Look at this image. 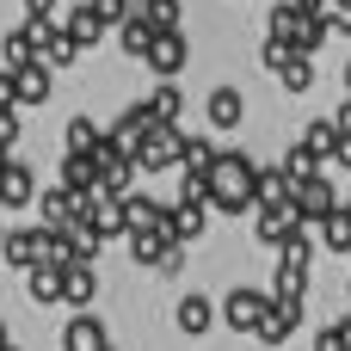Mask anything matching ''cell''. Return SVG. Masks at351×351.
Returning <instances> with one entry per match:
<instances>
[{
  "mask_svg": "<svg viewBox=\"0 0 351 351\" xmlns=\"http://www.w3.org/2000/svg\"><path fill=\"white\" fill-rule=\"evenodd\" d=\"M117 204H123V222H130V228H173V210H167L160 197L130 191V197H117Z\"/></svg>",
  "mask_w": 351,
  "mask_h": 351,
  "instance_id": "cell-15",
  "label": "cell"
},
{
  "mask_svg": "<svg viewBox=\"0 0 351 351\" xmlns=\"http://www.w3.org/2000/svg\"><path fill=\"white\" fill-rule=\"evenodd\" d=\"M136 173H142L136 160H117V167H105V179H99V191H105V197H130V185H136Z\"/></svg>",
  "mask_w": 351,
  "mask_h": 351,
  "instance_id": "cell-29",
  "label": "cell"
},
{
  "mask_svg": "<svg viewBox=\"0 0 351 351\" xmlns=\"http://www.w3.org/2000/svg\"><path fill=\"white\" fill-rule=\"evenodd\" d=\"M315 351H351V339H346V327H339V321H333V327H327V333H321V339H315Z\"/></svg>",
  "mask_w": 351,
  "mask_h": 351,
  "instance_id": "cell-35",
  "label": "cell"
},
{
  "mask_svg": "<svg viewBox=\"0 0 351 351\" xmlns=\"http://www.w3.org/2000/svg\"><path fill=\"white\" fill-rule=\"evenodd\" d=\"M204 210H210V204H173V234H179V241H197V234L210 228Z\"/></svg>",
  "mask_w": 351,
  "mask_h": 351,
  "instance_id": "cell-28",
  "label": "cell"
},
{
  "mask_svg": "<svg viewBox=\"0 0 351 351\" xmlns=\"http://www.w3.org/2000/svg\"><path fill=\"white\" fill-rule=\"evenodd\" d=\"M321 19L333 37H351V0H321Z\"/></svg>",
  "mask_w": 351,
  "mask_h": 351,
  "instance_id": "cell-32",
  "label": "cell"
},
{
  "mask_svg": "<svg viewBox=\"0 0 351 351\" xmlns=\"http://www.w3.org/2000/svg\"><path fill=\"white\" fill-rule=\"evenodd\" d=\"M0 253H6V222H0Z\"/></svg>",
  "mask_w": 351,
  "mask_h": 351,
  "instance_id": "cell-42",
  "label": "cell"
},
{
  "mask_svg": "<svg viewBox=\"0 0 351 351\" xmlns=\"http://www.w3.org/2000/svg\"><path fill=\"white\" fill-rule=\"evenodd\" d=\"M302 6H315V12H321V0H302Z\"/></svg>",
  "mask_w": 351,
  "mask_h": 351,
  "instance_id": "cell-44",
  "label": "cell"
},
{
  "mask_svg": "<svg viewBox=\"0 0 351 351\" xmlns=\"http://www.w3.org/2000/svg\"><path fill=\"white\" fill-rule=\"evenodd\" d=\"M93 6H99V19H105V25H123V19L136 12V0H93Z\"/></svg>",
  "mask_w": 351,
  "mask_h": 351,
  "instance_id": "cell-33",
  "label": "cell"
},
{
  "mask_svg": "<svg viewBox=\"0 0 351 351\" xmlns=\"http://www.w3.org/2000/svg\"><path fill=\"white\" fill-rule=\"evenodd\" d=\"M80 197H86V191H74V185H49V191L37 197V210H43V222H49V228H74Z\"/></svg>",
  "mask_w": 351,
  "mask_h": 351,
  "instance_id": "cell-13",
  "label": "cell"
},
{
  "mask_svg": "<svg viewBox=\"0 0 351 351\" xmlns=\"http://www.w3.org/2000/svg\"><path fill=\"white\" fill-rule=\"evenodd\" d=\"M278 86H284V93H308V86H315V56H302V49H296V56L278 68Z\"/></svg>",
  "mask_w": 351,
  "mask_h": 351,
  "instance_id": "cell-23",
  "label": "cell"
},
{
  "mask_svg": "<svg viewBox=\"0 0 351 351\" xmlns=\"http://www.w3.org/2000/svg\"><path fill=\"white\" fill-rule=\"evenodd\" d=\"M210 204L222 210V216H241V210H259V167L234 148V154H222L216 160V191H210Z\"/></svg>",
  "mask_w": 351,
  "mask_h": 351,
  "instance_id": "cell-1",
  "label": "cell"
},
{
  "mask_svg": "<svg viewBox=\"0 0 351 351\" xmlns=\"http://www.w3.org/2000/svg\"><path fill=\"white\" fill-rule=\"evenodd\" d=\"M25 296H31L37 308L68 302V265H31V271H25Z\"/></svg>",
  "mask_w": 351,
  "mask_h": 351,
  "instance_id": "cell-10",
  "label": "cell"
},
{
  "mask_svg": "<svg viewBox=\"0 0 351 351\" xmlns=\"http://www.w3.org/2000/svg\"><path fill=\"white\" fill-rule=\"evenodd\" d=\"M321 241H327L333 253H351V210H333V216L321 222Z\"/></svg>",
  "mask_w": 351,
  "mask_h": 351,
  "instance_id": "cell-30",
  "label": "cell"
},
{
  "mask_svg": "<svg viewBox=\"0 0 351 351\" xmlns=\"http://www.w3.org/2000/svg\"><path fill=\"white\" fill-rule=\"evenodd\" d=\"M6 351H19V346H6Z\"/></svg>",
  "mask_w": 351,
  "mask_h": 351,
  "instance_id": "cell-45",
  "label": "cell"
},
{
  "mask_svg": "<svg viewBox=\"0 0 351 351\" xmlns=\"http://www.w3.org/2000/svg\"><path fill=\"white\" fill-rule=\"evenodd\" d=\"M142 12L154 31H179V0H142Z\"/></svg>",
  "mask_w": 351,
  "mask_h": 351,
  "instance_id": "cell-31",
  "label": "cell"
},
{
  "mask_svg": "<svg viewBox=\"0 0 351 351\" xmlns=\"http://www.w3.org/2000/svg\"><path fill=\"white\" fill-rule=\"evenodd\" d=\"M204 117H210V130H241V117H247L241 86H216V93L204 99Z\"/></svg>",
  "mask_w": 351,
  "mask_h": 351,
  "instance_id": "cell-12",
  "label": "cell"
},
{
  "mask_svg": "<svg viewBox=\"0 0 351 351\" xmlns=\"http://www.w3.org/2000/svg\"><path fill=\"white\" fill-rule=\"evenodd\" d=\"M0 111H19V74L0 68Z\"/></svg>",
  "mask_w": 351,
  "mask_h": 351,
  "instance_id": "cell-34",
  "label": "cell"
},
{
  "mask_svg": "<svg viewBox=\"0 0 351 351\" xmlns=\"http://www.w3.org/2000/svg\"><path fill=\"white\" fill-rule=\"evenodd\" d=\"M216 315H222V308H216L210 296H197V290H191V296L179 302V333H191V339H197V333H210V321H216Z\"/></svg>",
  "mask_w": 351,
  "mask_h": 351,
  "instance_id": "cell-19",
  "label": "cell"
},
{
  "mask_svg": "<svg viewBox=\"0 0 351 351\" xmlns=\"http://www.w3.org/2000/svg\"><path fill=\"white\" fill-rule=\"evenodd\" d=\"M62 142H68V154H93V148L105 142V130H99L93 117H68V136H62Z\"/></svg>",
  "mask_w": 351,
  "mask_h": 351,
  "instance_id": "cell-26",
  "label": "cell"
},
{
  "mask_svg": "<svg viewBox=\"0 0 351 351\" xmlns=\"http://www.w3.org/2000/svg\"><path fill=\"white\" fill-rule=\"evenodd\" d=\"M62 351H111V346H105V321L80 308V315L62 327Z\"/></svg>",
  "mask_w": 351,
  "mask_h": 351,
  "instance_id": "cell-14",
  "label": "cell"
},
{
  "mask_svg": "<svg viewBox=\"0 0 351 351\" xmlns=\"http://www.w3.org/2000/svg\"><path fill=\"white\" fill-rule=\"evenodd\" d=\"M296 210H302V222H315V228L339 210V197H333L327 173H315V179H302V185H296Z\"/></svg>",
  "mask_w": 351,
  "mask_h": 351,
  "instance_id": "cell-9",
  "label": "cell"
},
{
  "mask_svg": "<svg viewBox=\"0 0 351 351\" xmlns=\"http://www.w3.org/2000/svg\"><path fill=\"white\" fill-rule=\"evenodd\" d=\"M74 56H80V43L68 37V25H62V19H49V31H43V62H49V68H68Z\"/></svg>",
  "mask_w": 351,
  "mask_h": 351,
  "instance_id": "cell-21",
  "label": "cell"
},
{
  "mask_svg": "<svg viewBox=\"0 0 351 351\" xmlns=\"http://www.w3.org/2000/svg\"><path fill=\"white\" fill-rule=\"evenodd\" d=\"M346 93H351V62H346Z\"/></svg>",
  "mask_w": 351,
  "mask_h": 351,
  "instance_id": "cell-43",
  "label": "cell"
},
{
  "mask_svg": "<svg viewBox=\"0 0 351 351\" xmlns=\"http://www.w3.org/2000/svg\"><path fill=\"white\" fill-rule=\"evenodd\" d=\"M321 167H327V160H321V154H315L308 142H290V154H284V173H290L296 185H302V179H315Z\"/></svg>",
  "mask_w": 351,
  "mask_h": 351,
  "instance_id": "cell-27",
  "label": "cell"
},
{
  "mask_svg": "<svg viewBox=\"0 0 351 351\" xmlns=\"http://www.w3.org/2000/svg\"><path fill=\"white\" fill-rule=\"evenodd\" d=\"M117 43H123V56H148V43H154V25H148V12L136 6L123 25H117Z\"/></svg>",
  "mask_w": 351,
  "mask_h": 351,
  "instance_id": "cell-20",
  "label": "cell"
},
{
  "mask_svg": "<svg viewBox=\"0 0 351 351\" xmlns=\"http://www.w3.org/2000/svg\"><path fill=\"white\" fill-rule=\"evenodd\" d=\"M216 160H222V154H216L210 136H185V142H179V167H185V173H216Z\"/></svg>",
  "mask_w": 351,
  "mask_h": 351,
  "instance_id": "cell-22",
  "label": "cell"
},
{
  "mask_svg": "<svg viewBox=\"0 0 351 351\" xmlns=\"http://www.w3.org/2000/svg\"><path fill=\"white\" fill-rule=\"evenodd\" d=\"M185 62H191V49H185V31H154V43H148L142 68H154L160 80H173V74H179Z\"/></svg>",
  "mask_w": 351,
  "mask_h": 351,
  "instance_id": "cell-6",
  "label": "cell"
},
{
  "mask_svg": "<svg viewBox=\"0 0 351 351\" xmlns=\"http://www.w3.org/2000/svg\"><path fill=\"white\" fill-rule=\"evenodd\" d=\"M99 179H105L99 154H62V185H74V191H99Z\"/></svg>",
  "mask_w": 351,
  "mask_h": 351,
  "instance_id": "cell-17",
  "label": "cell"
},
{
  "mask_svg": "<svg viewBox=\"0 0 351 351\" xmlns=\"http://www.w3.org/2000/svg\"><path fill=\"white\" fill-rule=\"evenodd\" d=\"M302 315H308V308H302V296H278V302H271V315H265V327H259L253 339H259V346H290V333L302 327Z\"/></svg>",
  "mask_w": 351,
  "mask_h": 351,
  "instance_id": "cell-7",
  "label": "cell"
},
{
  "mask_svg": "<svg viewBox=\"0 0 351 351\" xmlns=\"http://www.w3.org/2000/svg\"><path fill=\"white\" fill-rule=\"evenodd\" d=\"M346 210H351V204H346Z\"/></svg>",
  "mask_w": 351,
  "mask_h": 351,
  "instance_id": "cell-46",
  "label": "cell"
},
{
  "mask_svg": "<svg viewBox=\"0 0 351 351\" xmlns=\"http://www.w3.org/2000/svg\"><path fill=\"white\" fill-rule=\"evenodd\" d=\"M327 167H346V173H351V136H339V154H333Z\"/></svg>",
  "mask_w": 351,
  "mask_h": 351,
  "instance_id": "cell-39",
  "label": "cell"
},
{
  "mask_svg": "<svg viewBox=\"0 0 351 351\" xmlns=\"http://www.w3.org/2000/svg\"><path fill=\"white\" fill-rule=\"evenodd\" d=\"M6 346H12V339H6V321H0V351H6Z\"/></svg>",
  "mask_w": 351,
  "mask_h": 351,
  "instance_id": "cell-40",
  "label": "cell"
},
{
  "mask_svg": "<svg viewBox=\"0 0 351 351\" xmlns=\"http://www.w3.org/2000/svg\"><path fill=\"white\" fill-rule=\"evenodd\" d=\"M25 19H62L56 0H25Z\"/></svg>",
  "mask_w": 351,
  "mask_h": 351,
  "instance_id": "cell-38",
  "label": "cell"
},
{
  "mask_svg": "<svg viewBox=\"0 0 351 351\" xmlns=\"http://www.w3.org/2000/svg\"><path fill=\"white\" fill-rule=\"evenodd\" d=\"M154 105H160V117H167V123H173V117H179V111H185V99H179V93H173V86H160V93H154Z\"/></svg>",
  "mask_w": 351,
  "mask_h": 351,
  "instance_id": "cell-36",
  "label": "cell"
},
{
  "mask_svg": "<svg viewBox=\"0 0 351 351\" xmlns=\"http://www.w3.org/2000/svg\"><path fill=\"white\" fill-rule=\"evenodd\" d=\"M339 327H346V339H351V315H339Z\"/></svg>",
  "mask_w": 351,
  "mask_h": 351,
  "instance_id": "cell-41",
  "label": "cell"
},
{
  "mask_svg": "<svg viewBox=\"0 0 351 351\" xmlns=\"http://www.w3.org/2000/svg\"><path fill=\"white\" fill-rule=\"evenodd\" d=\"M179 142H185L179 123H154L148 142H142V154H136V167H142V173H173V167H179Z\"/></svg>",
  "mask_w": 351,
  "mask_h": 351,
  "instance_id": "cell-4",
  "label": "cell"
},
{
  "mask_svg": "<svg viewBox=\"0 0 351 351\" xmlns=\"http://www.w3.org/2000/svg\"><path fill=\"white\" fill-rule=\"evenodd\" d=\"M62 25H68V37H74L80 49H99V43H105V31H111V25L99 19V6H93V0H80L74 12H62Z\"/></svg>",
  "mask_w": 351,
  "mask_h": 351,
  "instance_id": "cell-11",
  "label": "cell"
},
{
  "mask_svg": "<svg viewBox=\"0 0 351 351\" xmlns=\"http://www.w3.org/2000/svg\"><path fill=\"white\" fill-rule=\"evenodd\" d=\"M308 259H315V222H302V228L278 247V278H271V296H302V290H308Z\"/></svg>",
  "mask_w": 351,
  "mask_h": 351,
  "instance_id": "cell-2",
  "label": "cell"
},
{
  "mask_svg": "<svg viewBox=\"0 0 351 351\" xmlns=\"http://www.w3.org/2000/svg\"><path fill=\"white\" fill-rule=\"evenodd\" d=\"M6 265H19V271H31L37 259H43V234L37 228H19V234H6V253H0Z\"/></svg>",
  "mask_w": 351,
  "mask_h": 351,
  "instance_id": "cell-18",
  "label": "cell"
},
{
  "mask_svg": "<svg viewBox=\"0 0 351 351\" xmlns=\"http://www.w3.org/2000/svg\"><path fill=\"white\" fill-rule=\"evenodd\" d=\"M123 241H130V259H136V265H154V271H160V265H167V253L179 247V234H173V228H130Z\"/></svg>",
  "mask_w": 351,
  "mask_h": 351,
  "instance_id": "cell-8",
  "label": "cell"
},
{
  "mask_svg": "<svg viewBox=\"0 0 351 351\" xmlns=\"http://www.w3.org/2000/svg\"><path fill=\"white\" fill-rule=\"evenodd\" d=\"M339 136H346V130H339V117H315L302 142H308V148H315L321 160H333V154H339Z\"/></svg>",
  "mask_w": 351,
  "mask_h": 351,
  "instance_id": "cell-24",
  "label": "cell"
},
{
  "mask_svg": "<svg viewBox=\"0 0 351 351\" xmlns=\"http://www.w3.org/2000/svg\"><path fill=\"white\" fill-rule=\"evenodd\" d=\"M99 296V271L93 265H68V308H93Z\"/></svg>",
  "mask_w": 351,
  "mask_h": 351,
  "instance_id": "cell-25",
  "label": "cell"
},
{
  "mask_svg": "<svg viewBox=\"0 0 351 351\" xmlns=\"http://www.w3.org/2000/svg\"><path fill=\"white\" fill-rule=\"evenodd\" d=\"M271 302H278V296H265V290H247V284H241V290H228V296H222V321H228L234 333H259V327H265V315H271Z\"/></svg>",
  "mask_w": 351,
  "mask_h": 351,
  "instance_id": "cell-3",
  "label": "cell"
},
{
  "mask_svg": "<svg viewBox=\"0 0 351 351\" xmlns=\"http://www.w3.org/2000/svg\"><path fill=\"white\" fill-rule=\"evenodd\" d=\"M12 74H19V105H43V99H49V86H56L43 56H37V62H25V68H12Z\"/></svg>",
  "mask_w": 351,
  "mask_h": 351,
  "instance_id": "cell-16",
  "label": "cell"
},
{
  "mask_svg": "<svg viewBox=\"0 0 351 351\" xmlns=\"http://www.w3.org/2000/svg\"><path fill=\"white\" fill-rule=\"evenodd\" d=\"M31 204H37V173H31V160L6 154V167H0V210H31Z\"/></svg>",
  "mask_w": 351,
  "mask_h": 351,
  "instance_id": "cell-5",
  "label": "cell"
},
{
  "mask_svg": "<svg viewBox=\"0 0 351 351\" xmlns=\"http://www.w3.org/2000/svg\"><path fill=\"white\" fill-rule=\"evenodd\" d=\"M19 142V111H0V154H12Z\"/></svg>",
  "mask_w": 351,
  "mask_h": 351,
  "instance_id": "cell-37",
  "label": "cell"
}]
</instances>
